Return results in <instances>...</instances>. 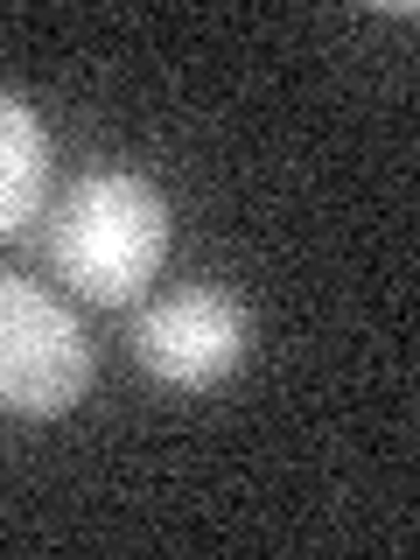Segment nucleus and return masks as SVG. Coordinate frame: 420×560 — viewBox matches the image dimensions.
<instances>
[{
    "label": "nucleus",
    "mask_w": 420,
    "mask_h": 560,
    "mask_svg": "<svg viewBox=\"0 0 420 560\" xmlns=\"http://www.w3.org/2000/svg\"><path fill=\"white\" fill-rule=\"evenodd\" d=\"M253 323L224 288H183L168 302H154L133 323V358L140 372L168 393H210L245 364Z\"/></svg>",
    "instance_id": "obj_3"
},
{
    "label": "nucleus",
    "mask_w": 420,
    "mask_h": 560,
    "mask_svg": "<svg viewBox=\"0 0 420 560\" xmlns=\"http://www.w3.org/2000/svg\"><path fill=\"white\" fill-rule=\"evenodd\" d=\"M49 203V133L28 98L0 92V238L28 232Z\"/></svg>",
    "instance_id": "obj_4"
},
{
    "label": "nucleus",
    "mask_w": 420,
    "mask_h": 560,
    "mask_svg": "<svg viewBox=\"0 0 420 560\" xmlns=\"http://www.w3.org/2000/svg\"><path fill=\"white\" fill-rule=\"evenodd\" d=\"M92 393V343L49 288L0 273V407L57 420Z\"/></svg>",
    "instance_id": "obj_2"
},
{
    "label": "nucleus",
    "mask_w": 420,
    "mask_h": 560,
    "mask_svg": "<svg viewBox=\"0 0 420 560\" xmlns=\"http://www.w3.org/2000/svg\"><path fill=\"white\" fill-rule=\"evenodd\" d=\"M175 210L148 175L127 168H92L57 197L49 218V267L57 280L98 308H127L148 294V280L168 267Z\"/></svg>",
    "instance_id": "obj_1"
}]
</instances>
